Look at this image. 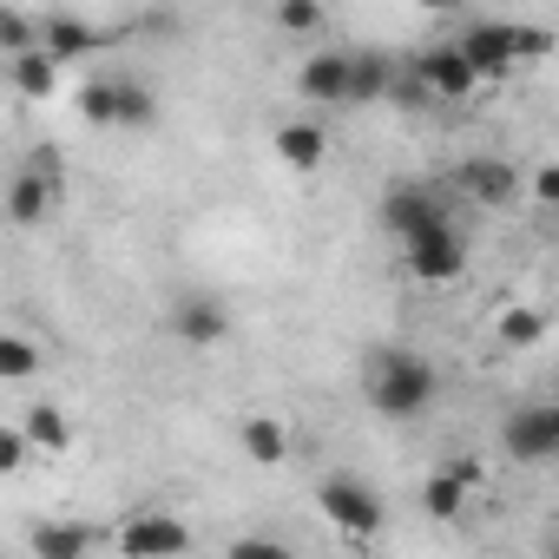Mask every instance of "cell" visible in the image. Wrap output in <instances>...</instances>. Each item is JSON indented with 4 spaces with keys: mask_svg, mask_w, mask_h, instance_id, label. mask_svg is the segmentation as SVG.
<instances>
[{
    "mask_svg": "<svg viewBox=\"0 0 559 559\" xmlns=\"http://www.w3.org/2000/svg\"><path fill=\"white\" fill-rule=\"evenodd\" d=\"M533 198H539L546 211H559V165H539V171H533Z\"/></svg>",
    "mask_w": 559,
    "mask_h": 559,
    "instance_id": "f1b7e54d",
    "label": "cell"
},
{
    "mask_svg": "<svg viewBox=\"0 0 559 559\" xmlns=\"http://www.w3.org/2000/svg\"><path fill=\"white\" fill-rule=\"evenodd\" d=\"M402 250H408V276H421V284H454L467 270V230L461 224H441V230H428Z\"/></svg>",
    "mask_w": 559,
    "mask_h": 559,
    "instance_id": "52a82bcc",
    "label": "cell"
},
{
    "mask_svg": "<svg viewBox=\"0 0 559 559\" xmlns=\"http://www.w3.org/2000/svg\"><path fill=\"white\" fill-rule=\"evenodd\" d=\"M546 559H559V539H552V546H546Z\"/></svg>",
    "mask_w": 559,
    "mask_h": 559,
    "instance_id": "f546056e",
    "label": "cell"
},
{
    "mask_svg": "<svg viewBox=\"0 0 559 559\" xmlns=\"http://www.w3.org/2000/svg\"><path fill=\"white\" fill-rule=\"evenodd\" d=\"M454 47L467 53V67H474L480 80H493V73L520 67V47H513V21H467Z\"/></svg>",
    "mask_w": 559,
    "mask_h": 559,
    "instance_id": "9c48e42d",
    "label": "cell"
},
{
    "mask_svg": "<svg viewBox=\"0 0 559 559\" xmlns=\"http://www.w3.org/2000/svg\"><path fill=\"white\" fill-rule=\"evenodd\" d=\"M356 559H376V552H356Z\"/></svg>",
    "mask_w": 559,
    "mask_h": 559,
    "instance_id": "4dcf8cb0",
    "label": "cell"
},
{
    "mask_svg": "<svg viewBox=\"0 0 559 559\" xmlns=\"http://www.w3.org/2000/svg\"><path fill=\"white\" fill-rule=\"evenodd\" d=\"M0 376H8V382H27V376H40V349H34L21 330H8V336H0Z\"/></svg>",
    "mask_w": 559,
    "mask_h": 559,
    "instance_id": "7402d4cb",
    "label": "cell"
},
{
    "mask_svg": "<svg viewBox=\"0 0 559 559\" xmlns=\"http://www.w3.org/2000/svg\"><path fill=\"white\" fill-rule=\"evenodd\" d=\"M99 27L93 21H80V14H47L40 21V53H53V60H80V53H99Z\"/></svg>",
    "mask_w": 559,
    "mask_h": 559,
    "instance_id": "2e32d148",
    "label": "cell"
},
{
    "mask_svg": "<svg viewBox=\"0 0 559 559\" xmlns=\"http://www.w3.org/2000/svg\"><path fill=\"white\" fill-rule=\"evenodd\" d=\"M276 27L284 34H323V8L317 0H284V8H276Z\"/></svg>",
    "mask_w": 559,
    "mask_h": 559,
    "instance_id": "d4e9b609",
    "label": "cell"
},
{
    "mask_svg": "<svg viewBox=\"0 0 559 559\" xmlns=\"http://www.w3.org/2000/svg\"><path fill=\"white\" fill-rule=\"evenodd\" d=\"M382 224H389L402 243H415V237H428V230H441V224H454V217H448L441 191H428V185H395V191H382Z\"/></svg>",
    "mask_w": 559,
    "mask_h": 559,
    "instance_id": "5b68a950",
    "label": "cell"
},
{
    "mask_svg": "<svg viewBox=\"0 0 559 559\" xmlns=\"http://www.w3.org/2000/svg\"><path fill=\"white\" fill-rule=\"evenodd\" d=\"M539 330H546L539 310H507V317H500V343H507V349H533Z\"/></svg>",
    "mask_w": 559,
    "mask_h": 559,
    "instance_id": "cb8c5ba5",
    "label": "cell"
},
{
    "mask_svg": "<svg viewBox=\"0 0 559 559\" xmlns=\"http://www.w3.org/2000/svg\"><path fill=\"white\" fill-rule=\"evenodd\" d=\"M27 448H34V441H27V428H21V421L0 428V474H21V467H27Z\"/></svg>",
    "mask_w": 559,
    "mask_h": 559,
    "instance_id": "4316f807",
    "label": "cell"
},
{
    "mask_svg": "<svg viewBox=\"0 0 559 559\" xmlns=\"http://www.w3.org/2000/svg\"><path fill=\"white\" fill-rule=\"evenodd\" d=\"M224 330H230V304L224 297H211V290H185L178 304H171V336L178 343H224Z\"/></svg>",
    "mask_w": 559,
    "mask_h": 559,
    "instance_id": "8fae6325",
    "label": "cell"
},
{
    "mask_svg": "<svg viewBox=\"0 0 559 559\" xmlns=\"http://www.w3.org/2000/svg\"><path fill=\"white\" fill-rule=\"evenodd\" d=\"M395 53H356V86H349V106H389V86H395Z\"/></svg>",
    "mask_w": 559,
    "mask_h": 559,
    "instance_id": "d6986e66",
    "label": "cell"
},
{
    "mask_svg": "<svg viewBox=\"0 0 559 559\" xmlns=\"http://www.w3.org/2000/svg\"><path fill=\"white\" fill-rule=\"evenodd\" d=\"M513 47H520V60H539V53H552V27H526V21H513Z\"/></svg>",
    "mask_w": 559,
    "mask_h": 559,
    "instance_id": "83f0119b",
    "label": "cell"
},
{
    "mask_svg": "<svg viewBox=\"0 0 559 559\" xmlns=\"http://www.w3.org/2000/svg\"><path fill=\"white\" fill-rule=\"evenodd\" d=\"M276 158H284L290 171H317L323 158H330V132L317 126V119H290V126H276Z\"/></svg>",
    "mask_w": 559,
    "mask_h": 559,
    "instance_id": "9a60e30c",
    "label": "cell"
},
{
    "mask_svg": "<svg viewBox=\"0 0 559 559\" xmlns=\"http://www.w3.org/2000/svg\"><path fill=\"white\" fill-rule=\"evenodd\" d=\"M8 80L21 99H53V80H60V60L53 53H27V60H8Z\"/></svg>",
    "mask_w": 559,
    "mask_h": 559,
    "instance_id": "ffe728a7",
    "label": "cell"
},
{
    "mask_svg": "<svg viewBox=\"0 0 559 559\" xmlns=\"http://www.w3.org/2000/svg\"><path fill=\"white\" fill-rule=\"evenodd\" d=\"M461 191H467L474 204L500 211V204L520 198V171H513L507 158H467V165H461Z\"/></svg>",
    "mask_w": 559,
    "mask_h": 559,
    "instance_id": "5bb4252c",
    "label": "cell"
},
{
    "mask_svg": "<svg viewBox=\"0 0 559 559\" xmlns=\"http://www.w3.org/2000/svg\"><path fill=\"white\" fill-rule=\"evenodd\" d=\"M435 389H441V376L421 349H376L369 356V408L376 415L415 421V415L435 408Z\"/></svg>",
    "mask_w": 559,
    "mask_h": 559,
    "instance_id": "6da1fadb",
    "label": "cell"
},
{
    "mask_svg": "<svg viewBox=\"0 0 559 559\" xmlns=\"http://www.w3.org/2000/svg\"><path fill=\"white\" fill-rule=\"evenodd\" d=\"M47 211H60V171H21L14 185H8V217L21 224V230H34Z\"/></svg>",
    "mask_w": 559,
    "mask_h": 559,
    "instance_id": "4fadbf2b",
    "label": "cell"
},
{
    "mask_svg": "<svg viewBox=\"0 0 559 559\" xmlns=\"http://www.w3.org/2000/svg\"><path fill=\"white\" fill-rule=\"evenodd\" d=\"M191 552V526L178 513H139L119 526V559H185Z\"/></svg>",
    "mask_w": 559,
    "mask_h": 559,
    "instance_id": "8992f818",
    "label": "cell"
},
{
    "mask_svg": "<svg viewBox=\"0 0 559 559\" xmlns=\"http://www.w3.org/2000/svg\"><path fill=\"white\" fill-rule=\"evenodd\" d=\"M224 559H297V552L284 539H270V533H243V539H230Z\"/></svg>",
    "mask_w": 559,
    "mask_h": 559,
    "instance_id": "484cf974",
    "label": "cell"
},
{
    "mask_svg": "<svg viewBox=\"0 0 559 559\" xmlns=\"http://www.w3.org/2000/svg\"><path fill=\"white\" fill-rule=\"evenodd\" d=\"M552 402H559V382H552Z\"/></svg>",
    "mask_w": 559,
    "mask_h": 559,
    "instance_id": "1f68e13d",
    "label": "cell"
},
{
    "mask_svg": "<svg viewBox=\"0 0 559 559\" xmlns=\"http://www.w3.org/2000/svg\"><path fill=\"white\" fill-rule=\"evenodd\" d=\"M93 552V526L80 520H40L34 526V559H86Z\"/></svg>",
    "mask_w": 559,
    "mask_h": 559,
    "instance_id": "ac0fdd59",
    "label": "cell"
},
{
    "mask_svg": "<svg viewBox=\"0 0 559 559\" xmlns=\"http://www.w3.org/2000/svg\"><path fill=\"white\" fill-rule=\"evenodd\" d=\"M500 448L507 461L520 467H539V461H559V402H526L500 421Z\"/></svg>",
    "mask_w": 559,
    "mask_h": 559,
    "instance_id": "277c9868",
    "label": "cell"
},
{
    "mask_svg": "<svg viewBox=\"0 0 559 559\" xmlns=\"http://www.w3.org/2000/svg\"><path fill=\"white\" fill-rule=\"evenodd\" d=\"M349 86H356V53H310L297 73V93L310 106H349Z\"/></svg>",
    "mask_w": 559,
    "mask_h": 559,
    "instance_id": "7c38bea8",
    "label": "cell"
},
{
    "mask_svg": "<svg viewBox=\"0 0 559 559\" xmlns=\"http://www.w3.org/2000/svg\"><path fill=\"white\" fill-rule=\"evenodd\" d=\"M80 112L93 126H152L158 119V93L145 80H126V73H106V80H86L80 86Z\"/></svg>",
    "mask_w": 559,
    "mask_h": 559,
    "instance_id": "3957f363",
    "label": "cell"
},
{
    "mask_svg": "<svg viewBox=\"0 0 559 559\" xmlns=\"http://www.w3.org/2000/svg\"><path fill=\"white\" fill-rule=\"evenodd\" d=\"M474 487H480V467H474V461H441V467L421 480V513L448 526V520H461V513H467Z\"/></svg>",
    "mask_w": 559,
    "mask_h": 559,
    "instance_id": "ba28073f",
    "label": "cell"
},
{
    "mask_svg": "<svg viewBox=\"0 0 559 559\" xmlns=\"http://www.w3.org/2000/svg\"><path fill=\"white\" fill-rule=\"evenodd\" d=\"M408 60H415V73L428 80L435 99H467V93L480 86V73L467 67V53H461L454 40H435V47H421V53H408Z\"/></svg>",
    "mask_w": 559,
    "mask_h": 559,
    "instance_id": "30bf717a",
    "label": "cell"
},
{
    "mask_svg": "<svg viewBox=\"0 0 559 559\" xmlns=\"http://www.w3.org/2000/svg\"><path fill=\"white\" fill-rule=\"evenodd\" d=\"M317 507H323V520H330L336 533H349V539H376V533L389 526L382 493H376L369 480H356V474H330V480L317 487Z\"/></svg>",
    "mask_w": 559,
    "mask_h": 559,
    "instance_id": "7a4b0ae2",
    "label": "cell"
},
{
    "mask_svg": "<svg viewBox=\"0 0 559 559\" xmlns=\"http://www.w3.org/2000/svg\"><path fill=\"white\" fill-rule=\"evenodd\" d=\"M21 428H27V441H34V448H47V454H60V448L73 441V428H67V415H60L53 402H34V408L21 415Z\"/></svg>",
    "mask_w": 559,
    "mask_h": 559,
    "instance_id": "44dd1931",
    "label": "cell"
},
{
    "mask_svg": "<svg viewBox=\"0 0 559 559\" xmlns=\"http://www.w3.org/2000/svg\"><path fill=\"white\" fill-rule=\"evenodd\" d=\"M237 441H243V454H250L257 467H284V461H290V435H284V421H276V415H250V421L237 428Z\"/></svg>",
    "mask_w": 559,
    "mask_h": 559,
    "instance_id": "e0dca14e",
    "label": "cell"
},
{
    "mask_svg": "<svg viewBox=\"0 0 559 559\" xmlns=\"http://www.w3.org/2000/svg\"><path fill=\"white\" fill-rule=\"evenodd\" d=\"M435 93H428V80L415 73V60H402L395 67V86H389V106H402V112H415V106H428Z\"/></svg>",
    "mask_w": 559,
    "mask_h": 559,
    "instance_id": "603a6c76",
    "label": "cell"
}]
</instances>
